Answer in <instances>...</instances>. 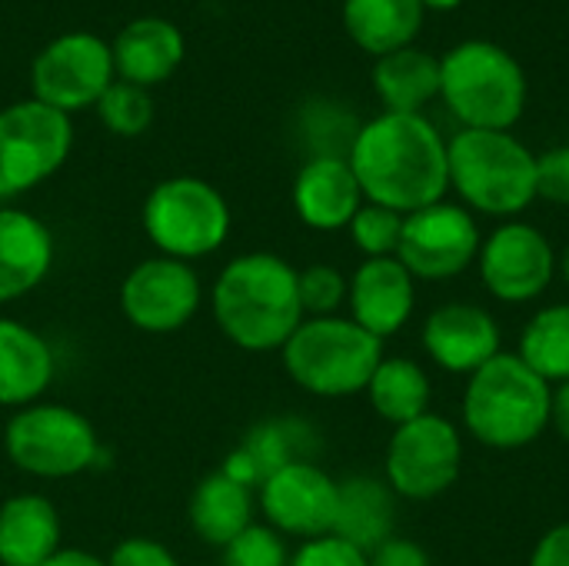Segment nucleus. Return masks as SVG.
<instances>
[{
  "label": "nucleus",
  "mask_w": 569,
  "mask_h": 566,
  "mask_svg": "<svg viewBox=\"0 0 569 566\" xmlns=\"http://www.w3.org/2000/svg\"><path fill=\"white\" fill-rule=\"evenodd\" d=\"M40 566H107V560H100L97 554H87V550H57L50 560H43Z\"/></svg>",
  "instance_id": "obj_40"
},
{
  "label": "nucleus",
  "mask_w": 569,
  "mask_h": 566,
  "mask_svg": "<svg viewBox=\"0 0 569 566\" xmlns=\"http://www.w3.org/2000/svg\"><path fill=\"white\" fill-rule=\"evenodd\" d=\"M423 17L427 7L420 0H343V27L350 40L373 57L413 47Z\"/></svg>",
  "instance_id": "obj_23"
},
{
  "label": "nucleus",
  "mask_w": 569,
  "mask_h": 566,
  "mask_svg": "<svg viewBox=\"0 0 569 566\" xmlns=\"http://www.w3.org/2000/svg\"><path fill=\"white\" fill-rule=\"evenodd\" d=\"M200 297V277L190 264L173 257H150L137 264L120 284V310L127 324L143 334H173L187 327Z\"/></svg>",
  "instance_id": "obj_14"
},
{
  "label": "nucleus",
  "mask_w": 569,
  "mask_h": 566,
  "mask_svg": "<svg viewBox=\"0 0 569 566\" xmlns=\"http://www.w3.org/2000/svg\"><path fill=\"white\" fill-rule=\"evenodd\" d=\"M367 566H433L427 550L413 540H403V537H390L383 540L377 550L367 554Z\"/></svg>",
  "instance_id": "obj_37"
},
{
  "label": "nucleus",
  "mask_w": 569,
  "mask_h": 566,
  "mask_svg": "<svg viewBox=\"0 0 569 566\" xmlns=\"http://www.w3.org/2000/svg\"><path fill=\"white\" fill-rule=\"evenodd\" d=\"M553 387L517 354L500 350L470 374L463 390V427L490 450H520L550 427Z\"/></svg>",
  "instance_id": "obj_3"
},
{
  "label": "nucleus",
  "mask_w": 569,
  "mask_h": 566,
  "mask_svg": "<svg viewBox=\"0 0 569 566\" xmlns=\"http://www.w3.org/2000/svg\"><path fill=\"white\" fill-rule=\"evenodd\" d=\"M440 97L463 130H510L527 110V73L493 40H463L440 57Z\"/></svg>",
  "instance_id": "obj_5"
},
{
  "label": "nucleus",
  "mask_w": 569,
  "mask_h": 566,
  "mask_svg": "<svg viewBox=\"0 0 569 566\" xmlns=\"http://www.w3.org/2000/svg\"><path fill=\"white\" fill-rule=\"evenodd\" d=\"M530 566H569V524L547 530L537 540L530 554Z\"/></svg>",
  "instance_id": "obj_38"
},
{
  "label": "nucleus",
  "mask_w": 569,
  "mask_h": 566,
  "mask_svg": "<svg viewBox=\"0 0 569 566\" xmlns=\"http://www.w3.org/2000/svg\"><path fill=\"white\" fill-rule=\"evenodd\" d=\"M53 380L50 344L20 320L0 317V407H30Z\"/></svg>",
  "instance_id": "obj_21"
},
{
  "label": "nucleus",
  "mask_w": 569,
  "mask_h": 566,
  "mask_svg": "<svg viewBox=\"0 0 569 566\" xmlns=\"http://www.w3.org/2000/svg\"><path fill=\"white\" fill-rule=\"evenodd\" d=\"M313 447H317V440H313L310 427L300 420H290V417L287 420H267V424L253 427L247 434V440L240 444V450L247 454V460L260 474V484L287 464L310 460Z\"/></svg>",
  "instance_id": "obj_29"
},
{
  "label": "nucleus",
  "mask_w": 569,
  "mask_h": 566,
  "mask_svg": "<svg viewBox=\"0 0 569 566\" xmlns=\"http://www.w3.org/2000/svg\"><path fill=\"white\" fill-rule=\"evenodd\" d=\"M60 550V514L43 494L0 504V566H40Z\"/></svg>",
  "instance_id": "obj_22"
},
{
  "label": "nucleus",
  "mask_w": 569,
  "mask_h": 566,
  "mask_svg": "<svg viewBox=\"0 0 569 566\" xmlns=\"http://www.w3.org/2000/svg\"><path fill=\"white\" fill-rule=\"evenodd\" d=\"M347 230H350L357 250H360L367 260L397 257L400 234H403V214L387 210V207H380V203H363V207L357 210V217L350 220Z\"/></svg>",
  "instance_id": "obj_31"
},
{
  "label": "nucleus",
  "mask_w": 569,
  "mask_h": 566,
  "mask_svg": "<svg viewBox=\"0 0 569 566\" xmlns=\"http://www.w3.org/2000/svg\"><path fill=\"white\" fill-rule=\"evenodd\" d=\"M97 117L117 137H140L153 123V100L143 87L113 80L97 100Z\"/></svg>",
  "instance_id": "obj_30"
},
{
  "label": "nucleus",
  "mask_w": 569,
  "mask_h": 566,
  "mask_svg": "<svg viewBox=\"0 0 569 566\" xmlns=\"http://www.w3.org/2000/svg\"><path fill=\"white\" fill-rule=\"evenodd\" d=\"M183 53H187L183 33L163 17L133 20L110 43L113 73L143 90L173 77V70L183 63Z\"/></svg>",
  "instance_id": "obj_20"
},
{
  "label": "nucleus",
  "mask_w": 569,
  "mask_h": 566,
  "mask_svg": "<svg viewBox=\"0 0 569 566\" xmlns=\"http://www.w3.org/2000/svg\"><path fill=\"white\" fill-rule=\"evenodd\" d=\"M363 207V190L347 157L320 153L293 180V210L313 230H343Z\"/></svg>",
  "instance_id": "obj_18"
},
{
  "label": "nucleus",
  "mask_w": 569,
  "mask_h": 566,
  "mask_svg": "<svg viewBox=\"0 0 569 566\" xmlns=\"http://www.w3.org/2000/svg\"><path fill=\"white\" fill-rule=\"evenodd\" d=\"M373 90L387 113H420L433 97H440V60L420 47L377 57Z\"/></svg>",
  "instance_id": "obj_26"
},
{
  "label": "nucleus",
  "mask_w": 569,
  "mask_h": 566,
  "mask_svg": "<svg viewBox=\"0 0 569 566\" xmlns=\"http://www.w3.org/2000/svg\"><path fill=\"white\" fill-rule=\"evenodd\" d=\"M350 320L377 340L400 334L417 307V280L397 257L363 260L347 287Z\"/></svg>",
  "instance_id": "obj_16"
},
{
  "label": "nucleus",
  "mask_w": 569,
  "mask_h": 566,
  "mask_svg": "<svg viewBox=\"0 0 569 566\" xmlns=\"http://www.w3.org/2000/svg\"><path fill=\"white\" fill-rule=\"evenodd\" d=\"M290 566H367V554L353 544H347L337 534L303 540L300 550L290 557Z\"/></svg>",
  "instance_id": "obj_34"
},
{
  "label": "nucleus",
  "mask_w": 569,
  "mask_h": 566,
  "mask_svg": "<svg viewBox=\"0 0 569 566\" xmlns=\"http://www.w3.org/2000/svg\"><path fill=\"white\" fill-rule=\"evenodd\" d=\"M187 517L203 544L223 550L253 524V494L250 487L230 480L223 470H213L197 484Z\"/></svg>",
  "instance_id": "obj_24"
},
{
  "label": "nucleus",
  "mask_w": 569,
  "mask_h": 566,
  "mask_svg": "<svg viewBox=\"0 0 569 566\" xmlns=\"http://www.w3.org/2000/svg\"><path fill=\"white\" fill-rule=\"evenodd\" d=\"M53 267L50 227L17 207H0V304L27 297Z\"/></svg>",
  "instance_id": "obj_19"
},
{
  "label": "nucleus",
  "mask_w": 569,
  "mask_h": 566,
  "mask_svg": "<svg viewBox=\"0 0 569 566\" xmlns=\"http://www.w3.org/2000/svg\"><path fill=\"white\" fill-rule=\"evenodd\" d=\"M517 357L550 387L569 384V304L543 307L530 317Z\"/></svg>",
  "instance_id": "obj_28"
},
{
  "label": "nucleus",
  "mask_w": 569,
  "mask_h": 566,
  "mask_svg": "<svg viewBox=\"0 0 569 566\" xmlns=\"http://www.w3.org/2000/svg\"><path fill=\"white\" fill-rule=\"evenodd\" d=\"M213 317L240 350H280L303 324L297 270L263 250L230 260L213 284Z\"/></svg>",
  "instance_id": "obj_2"
},
{
  "label": "nucleus",
  "mask_w": 569,
  "mask_h": 566,
  "mask_svg": "<svg viewBox=\"0 0 569 566\" xmlns=\"http://www.w3.org/2000/svg\"><path fill=\"white\" fill-rule=\"evenodd\" d=\"M370 407L393 427L430 414V377L410 357H383L367 384Z\"/></svg>",
  "instance_id": "obj_27"
},
{
  "label": "nucleus",
  "mask_w": 569,
  "mask_h": 566,
  "mask_svg": "<svg viewBox=\"0 0 569 566\" xmlns=\"http://www.w3.org/2000/svg\"><path fill=\"white\" fill-rule=\"evenodd\" d=\"M350 170L367 203L413 214L450 190L447 140L423 113H380L350 143Z\"/></svg>",
  "instance_id": "obj_1"
},
{
  "label": "nucleus",
  "mask_w": 569,
  "mask_h": 566,
  "mask_svg": "<svg viewBox=\"0 0 569 566\" xmlns=\"http://www.w3.org/2000/svg\"><path fill=\"white\" fill-rule=\"evenodd\" d=\"M340 484L320 470L313 460H297L273 470L260 484V507L267 514V527L280 537H327L337 524Z\"/></svg>",
  "instance_id": "obj_15"
},
{
  "label": "nucleus",
  "mask_w": 569,
  "mask_h": 566,
  "mask_svg": "<svg viewBox=\"0 0 569 566\" xmlns=\"http://www.w3.org/2000/svg\"><path fill=\"white\" fill-rule=\"evenodd\" d=\"M477 267L490 297L500 304H530L553 284L557 254L533 224L507 220L483 237Z\"/></svg>",
  "instance_id": "obj_13"
},
{
  "label": "nucleus",
  "mask_w": 569,
  "mask_h": 566,
  "mask_svg": "<svg viewBox=\"0 0 569 566\" xmlns=\"http://www.w3.org/2000/svg\"><path fill=\"white\" fill-rule=\"evenodd\" d=\"M223 566H290V554L273 527L250 524L223 547Z\"/></svg>",
  "instance_id": "obj_33"
},
{
  "label": "nucleus",
  "mask_w": 569,
  "mask_h": 566,
  "mask_svg": "<svg viewBox=\"0 0 569 566\" xmlns=\"http://www.w3.org/2000/svg\"><path fill=\"white\" fill-rule=\"evenodd\" d=\"M143 230L160 257L190 264L223 247L230 207L213 183L200 177H170L147 193Z\"/></svg>",
  "instance_id": "obj_7"
},
{
  "label": "nucleus",
  "mask_w": 569,
  "mask_h": 566,
  "mask_svg": "<svg viewBox=\"0 0 569 566\" xmlns=\"http://www.w3.org/2000/svg\"><path fill=\"white\" fill-rule=\"evenodd\" d=\"M463 470V437L437 414H423L393 430L387 444V487L407 500L447 494Z\"/></svg>",
  "instance_id": "obj_10"
},
{
  "label": "nucleus",
  "mask_w": 569,
  "mask_h": 566,
  "mask_svg": "<svg viewBox=\"0 0 569 566\" xmlns=\"http://www.w3.org/2000/svg\"><path fill=\"white\" fill-rule=\"evenodd\" d=\"M423 350L447 374H477L500 354V327L477 304H443L423 324Z\"/></svg>",
  "instance_id": "obj_17"
},
{
  "label": "nucleus",
  "mask_w": 569,
  "mask_h": 566,
  "mask_svg": "<svg viewBox=\"0 0 569 566\" xmlns=\"http://www.w3.org/2000/svg\"><path fill=\"white\" fill-rule=\"evenodd\" d=\"M113 57L110 43L97 33H63L50 40L30 70L33 100L70 113L83 107H97L103 90L113 83Z\"/></svg>",
  "instance_id": "obj_11"
},
{
  "label": "nucleus",
  "mask_w": 569,
  "mask_h": 566,
  "mask_svg": "<svg viewBox=\"0 0 569 566\" xmlns=\"http://www.w3.org/2000/svg\"><path fill=\"white\" fill-rule=\"evenodd\" d=\"M73 143L70 117L40 103L20 100L0 110V200L20 197L53 177Z\"/></svg>",
  "instance_id": "obj_9"
},
{
  "label": "nucleus",
  "mask_w": 569,
  "mask_h": 566,
  "mask_svg": "<svg viewBox=\"0 0 569 566\" xmlns=\"http://www.w3.org/2000/svg\"><path fill=\"white\" fill-rule=\"evenodd\" d=\"M107 566H180V564H177V557H173L163 544H157V540H150V537H127V540H120V544L110 550Z\"/></svg>",
  "instance_id": "obj_36"
},
{
  "label": "nucleus",
  "mask_w": 569,
  "mask_h": 566,
  "mask_svg": "<svg viewBox=\"0 0 569 566\" xmlns=\"http://www.w3.org/2000/svg\"><path fill=\"white\" fill-rule=\"evenodd\" d=\"M550 424H553V430L569 444V384H560V387L553 390Z\"/></svg>",
  "instance_id": "obj_39"
},
{
  "label": "nucleus",
  "mask_w": 569,
  "mask_h": 566,
  "mask_svg": "<svg viewBox=\"0 0 569 566\" xmlns=\"http://www.w3.org/2000/svg\"><path fill=\"white\" fill-rule=\"evenodd\" d=\"M287 377L313 397H353L367 390L383 360V340L350 317H303L280 347Z\"/></svg>",
  "instance_id": "obj_6"
},
{
  "label": "nucleus",
  "mask_w": 569,
  "mask_h": 566,
  "mask_svg": "<svg viewBox=\"0 0 569 566\" xmlns=\"http://www.w3.org/2000/svg\"><path fill=\"white\" fill-rule=\"evenodd\" d=\"M537 197L569 207V143L537 157Z\"/></svg>",
  "instance_id": "obj_35"
},
{
  "label": "nucleus",
  "mask_w": 569,
  "mask_h": 566,
  "mask_svg": "<svg viewBox=\"0 0 569 566\" xmlns=\"http://www.w3.org/2000/svg\"><path fill=\"white\" fill-rule=\"evenodd\" d=\"M3 450L17 470L43 480L77 477L100 457L93 424L63 404L20 407L3 430Z\"/></svg>",
  "instance_id": "obj_8"
},
{
  "label": "nucleus",
  "mask_w": 569,
  "mask_h": 566,
  "mask_svg": "<svg viewBox=\"0 0 569 566\" xmlns=\"http://www.w3.org/2000/svg\"><path fill=\"white\" fill-rule=\"evenodd\" d=\"M557 270H560V277L567 280V287H569V244H567V247H563L560 260H557Z\"/></svg>",
  "instance_id": "obj_42"
},
{
  "label": "nucleus",
  "mask_w": 569,
  "mask_h": 566,
  "mask_svg": "<svg viewBox=\"0 0 569 566\" xmlns=\"http://www.w3.org/2000/svg\"><path fill=\"white\" fill-rule=\"evenodd\" d=\"M420 3H423L427 10H457L463 0H420Z\"/></svg>",
  "instance_id": "obj_41"
},
{
  "label": "nucleus",
  "mask_w": 569,
  "mask_h": 566,
  "mask_svg": "<svg viewBox=\"0 0 569 566\" xmlns=\"http://www.w3.org/2000/svg\"><path fill=\"white\" fill-rule=\"evenodd\" d=\"M480 227L460 203H430L403 217L397 260L413 280H453L480 254Z\"/></svg>",
  "instance_id": "obj_12"
},
{
  "label": "nucleus",
  "mask_w": 569,
  "mask_h": 566,
  "mask_svg": "<svg viewBox=\"0 0 569 566\" xmlns=\"http://www.w3.org/2000/svg\"><path fill=\"white\" fill-rule=\"evenodd\" d=\"M447 167L467 210L517 217L537 200V153L510 130H460L447 140Z\"/></svg>",
  "instance_id": "obj_4"
},
{
  "label": "nucleus",
  "mask_w": 569,
  "mask_h": 566,
  "mask_svg": "<svg viewBox=\"0 0 569 566\" xmlns=\"http://www.w3.org/2000/svg\"><path fill=\"white\" fill-rule=\"evenodd\" d=\"M347 287L350 280L330 264H310L307 270H297L303 317H337V310L347 304Z\"/></svg>",
  "instance_id": "obj_32"
},
{
  "label": "nucleus",
  "mask_w": 569,
  "mask_h": 566,
  "mask_svg": "<svg viewBox=\"0 0 569 566\" xmlns=\"http://www.w3.org/2000/svg\"><path fill=\"white\" fill-rule=\"evenodd\" d=\"M393 490L387 480L377 477H350L340 484V504H337V524L333 534L347 544L360 547L363 554L377 550L383 540L393 537Z\"/></svg>",
  "instance_id": "obj_25"
}]
</instances>
